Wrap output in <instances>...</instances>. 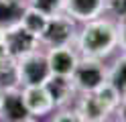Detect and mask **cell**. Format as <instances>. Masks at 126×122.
<instances>
[{"instance_id":"cell-1","label":"cell","mask_w":126,"mask_h":122,"mask_svg":"<svg viewBox=\"0 0 126 122\" xmlns=\"http://www.w3.org/2000/svg\"><path fill=\"white\" fill-rule=\"evenodd\" d=\"M75 49L81 57L102 59L110 57L118 49V31L112 18L100 16L90 22H83V27L77 31Z\"/></svg>"},{"instance_id":"cell-2","label":"cell","mask_w":126,"mask_h":122,"mask_svg":"<svg viewBox=\"0 0 126 122\" xmlns=\"http://www.w3.org/2000/svg\"><path fill=\"white\" fill-rule=\"evenodd\" d=\"M14 75H16V84L20 87L43 86L51 77V67H49V61H47V51L37 49V51L16 59Z\"/></svg>"},{"instance_id":"cell-3","label":"cell","mask_w":126,"mask_h":122,"mask_svg":"<svg viewBox=\"0 0 126 122\" xmlns=\"http://www.w3.org/2000/svg\"><path fill=\"white\" fill-rule=\"evenodd\" d=\"M77 39V20H73L69 14L65 12H57L49 16L47 27L41 35V47H67V45H75Z\"/></svg>"},{"instance_id":"cell-4","label":"cell","mask_w":126,"mask_h":122,"mask_svg":"<svg viewBox=\"0 0 126 122\" xmlns=\"http://www.w3.org/2000/svg\"><path fill=\"white\" fill-rule=\"evenodd\" d=\"M71 81L77 89V94H90L108 81V67L102 59H92V57H81L77 61L75 69L71 73Z\"/></svg>"},{"instance_id":"cell-5","label":"cell","mask_w":126,"mask_h":122,"mask_svg":"<svg viewBox=\"0 0 126 122\" xmlns=\"http://www.w3.org/2000/svg\"><path fill=\"white\" fill-rule=\"evenodd\" d=\"M0 120L2 122H31L35 120L27 110L22 100L20 86H6L2 89V102H0Z\"/></svg>"},{"instance_id":"cell-6","label":"cell","mask_w":126,"mask_h":122,"mask_svg":"<svg viewBox=\"0 0 126 122\" xmlns=\"http://www.w3.org/2000/svg\"><path fill=\"white\" fill-rule=\"evenodd\" d=\"M2 39H4V45H6V51H8L14 59H20L29 53L37 51L41 47V41L39 37H35L33 33H29L22 24H16V27H10L2 33Z\"/></svg>"},{"instance_id":"cell-7","label":"cell","mask_w":126,"mask_h":122,"mask_svg":"<svg viewBox=\"0 0 126 122\" xmlns=\"http://www.w3.org/2000/svg\"><path fill=\"white\" fill-rule=\"evenodd\" d=\"M47 61L53 75H65L71 77L77 61H79V53L73 49V45L67 47H51L47 49Z\"/></svg>"},{"instance_id":"cell-8","label":"cell","mask_w":126,"mask_h":122,"mask_svg":"<svg viewBox=\"0 0 126 122\" xmlns=\"http://www.w3.org/2000/svg\"><path fill=\"white\" fill-rule=\"evenodd\" d=\"M45 89L47 94H49L51 102L55 108H65V106H69L75 98H77V89L73 86L71 77H65V75H53L45 81Z\"/></svg>"},{"instance_id":"cell-9","label":"cell","mask_w":126,"mask_h":122,"mask_svg":"<svg viewBox=\"0 0 126 122\" xmlns=\"http://www.w3.org/2000/svg\"><path fill=\"white\" fill-rule=\"evenodd\" d=\"M63 12L77 22H90L106 12V0H65Z\"/></svg>"},{"instance_id":"cell-10","label":"cell","mask_w":126,"mask_h":122,"mask_svg":"<svg viewBox=\"0 0 126 122\" xmlns=\"http://www.w3.org/2000/svg\"><path fill=\"white\" fill-rule=\"evenodd\" d=\"M20 92H22L25 106H27V110L31 112L33 118L47 116V114H51L55 110L45 86H27V87H20Z\"/></svg>"},{"instance_id":"cell-11","label":"cell","mask_w":126,"mask_h":122,"mask_svg":"<svg viewBox=\"0 0 126 122\" xmlns=\"http://www.w3.org/2000/svg\"><path fill=\"white\" fill-rule=\"evenodd\" d=\"M75 110L79 112V116L85 122H102V120L110 118V114H112V110H110L94 92L81 94L79 100L75 102Z\"/></svg>"},{"instance_id":"cell-12","label":"cell","mask_w":126,"mask_h":122,"mask_svg":"<svg viewBox=\"0 0 126 122\" xmlns=\"http://www.w3.org/2000/svg\"><path fill=\"white\" fill-rule=\"evenodd\" d=\"M27 6V0H0V33L20 24Z\"/></svg>"},{"instance_id":"cell-13","label":"cell","mask_w":126,"mask_h":122,"mask_svg":"<svg viewBox=\"0 0 126 122\" xmlns=\"http://www.w3.org/2000/svg\"><path fill=\"white\" fill-rule=\"evenodd\" d=\"M47 20H49V16H47V14L39 12L37 8H33V6H27L25 14H22L20 24H22V27H25L29 33H33L35 37L41 39L43 31H45V27H47Z\"/></svg>"},{"instance_id":"cell-14","label":"cell","mask_w":126,"mask_h":122,"mask_svg":"<svg viewBox=\"0 0 126 122\" xmlns=\"http://www.w3.org/2000/svg\"><path fill=\"white\" fill-rule=\"evenodd\" d=\"M108 81L118 89L120 96H126V53L124 51L108 69Z\"/></svg>"},{"instance_id":"cell-15","label":"cell","mask_w":126,"mask_h":122,"mask_svg":"<svg viewBox=\"0 0 126 122\" xmlns=\"http://www.w3.org/2000/svg\"><path fill=\"white\" fill-rule=\"evenodd\" d=\"M94 94H96V96L100 98V100L104 102L110 110H112V112L116 110V106L120 104V100H122V96L118 94V89H116L112 84H110V81H104V84H102V86H100V87H98Z\"/></svg>"},{"instance_id":"cell-16","label":"cell","mask_w":126,"mask_h":122,"mask_svg":"<svg viewBox=\"0 0 126 122\" xmlns=\"http://www.w3.org/2000/svg\"><path fill=\"white\" fill-rule=\"evenodd\" d=\"M27 2H29V6L37 8L39 12H43L47 16L63 12V6H65V0H27Z\"/></svg>"},{"instance_id":"cell-17","label":"cell","mask_w":126,"mask_h":122,"mask_svg":"<svg viewBox=\"0 0 126 122\" xmlns=\"http://www.w3.org/2000/svg\"><path fill=\"white\" fill-rule=\"evenodd\" d=\"M51 122H85L81 116H79V112H77L75 108H61L55 116L51 118Z\"/></svg>"},{"instance_id":"cell-18","label":"cell","mask_w":126,"mask_h":122,"mask_svg":"<svg viewBox=\"0 0 126 122\" xmlns=\"http://www.w3.org/2000/svg\"><path fill=\"white\" fill-rule=\"evenodd\" d=\"M106 12L114 14L116 18L126 16V0H106Z\"/></svg>"},{"instance_id":"cell-19","label":"cell","mask_w":126,"mask_h":122,"mask_svg":"<svg viewBox=\"0 0 126 122\" xmlns=\"http://www.w3.org/2000/svg\"><path fill=\"white\" fill-rule=\"evenodd\" d=\"M116 31H118V47L126 53V16L116 18Z\"/></svg>"},{"instance_id":"cell-20","label":"cell","mask_w":126,"mask_h":122,"mask_svg":"<svg viewBox=\"0 0 126 122\" xmlns=\"http://www.w3.org/2000/svg\"><path fill=\"white\" fill-rule=\"evenodd\" d=\"M114 112H116V120L118 122H126V96H122V100L116 106Z\"/></svg>"},{"instance_id":"cell-21","label":"cell","mask_w":126,"mask_h":122,"mask_svg":"<svg viewBox=\"0 0 126 122\" xmlns=\"http://www.w3.org/2000/svg\"><path fill=\"white\" fill-rule=\"evenodd\" d=\"M102 122H118V120H110V118H106V120H102Z\"/></svg>"},{"instance_id":"cell-22","label":"cell","mask_w":126,"mask_h":122,"mask_svg":"<svg viewBox=\"0 0 126 122\" xmlns=\"http://www.w3.org/2000/svg\"><path fill=\"white\" fill-rule=\"evenodd\" d=\"M2 89H4V87H0V102H2Z\"/></svg>"},{"instance_id":"cell-23","label":"cell","mask_w":126,"mask_h":122,"mask_svg":"<svg viewBox=\"0 0 126 122\" xmlns=\"http://www.w3.org/2000/svg\"><path fill=\"white\" fill-rule=\"evenodd\" d=\"M31 122H35V120H31Z\"/></svg>"}]
</instances>
